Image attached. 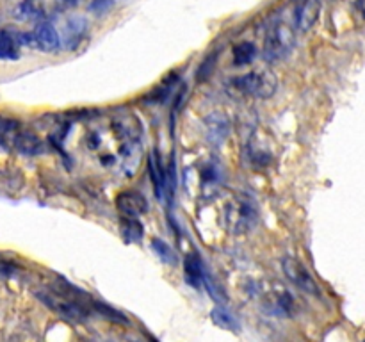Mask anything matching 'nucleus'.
<instances>
[{
  "mask_svg": "<svg viewBox=\"0 0 365 342\" xmlns=\"http://www.w3.org/2000/svg\"><path fill=\"white\" fill-rule=\"evenodd\" d=\"M296 45V28L285 18H274L264 36V57L267 61L285 59Z\"/></svg>",
  "mask_w": 365,
  "mask_h": 342,
  "instance_id": "nucleus-1",
  "label": "nucleus"
},
{
  "mask_svg": "<svg viewBox=\"0 0 365 342\" xmlns=\"http://www.w3.org/2000/svg\"><path fill=\"white\" fill-rule=\"evenodd\" d=\"M232 84L242 95L253 96V98H269L278 88L277 77L267 70L250 71V73L234 78Z\"/></svg>",
  "mask_w": 365,
  "mask_h": 342,
  "instance_id": "nucleus-2",
  "label": "nucleus"
},
{
  "mask_svg": "<svg viewBox=\"0 0 365 342\" xmlns=\"http://www.w3.org/2000/svg\"><path fill=\"white\" fill-rule=\"evenodd\" d=\"M39 299L45 305H48L53 312L63 316L64 319L70 321H86L89 317V309L82 301L75 299L71 294H64V291L59 292H39Z\"/></svg>",
  "mask_w": 365,
  "mask_h": 342,
  "instance_id": "nucleus-3",
  "label": "nucleus"
},
{
  "mask_svg": "<svg viewBox=\"0 0 365 342\" xmlns=\"http://www.w3.org/2000/svg\"><path fill=\"white\" fill-rule=\"evenodd\" d=\"M20 43L21 45H29L34 46V48L43 50V52H53V50L59 48V34H57L56 27L48 21H41L38 24V27L34 28L29 34H21L20 36Z\"/></svg>",
  "mask_w": 365,
  "mask_h": 342,
  "instance_id": "nucleus-4",
  "label": "nucleus"
},
{
  "mask_svg": "<svg viewBox=\"0 0 365 342\" xmlns=\"http://www.w3.org/2000/svg\"><path fill=\"white\" fill-rule=\"evenodd\" d=\"M282 267H284L285 276H287L296 287L309 292V294H314V296L319 294V285H317V281L314 280L310 271L307 269L298 259H294V256H285V259L282 260Z\"/></svg>",
  "mask_w": 365,
  "mask_h": 342,
  "instance_id": "nucleus-5",
  "label": "nucleus"
},
{
  "mask_svg": "<svg viewBox=\"0 0 365 342\" xmlns=\"http://www.w3.org/2000/svg\"><path fill=\"white\" fill-rule=\"evenodd\" d=\"M321 0H296L292 11V25L296 32H309L319 20Z\"/></svg>",
  "mask_w": 365,
  "mask_h": 342,
  "instance_id": "nucleus-6",
  "label": "nucleus"
},
{
  "mask_svg": "<svg viewBox=\"0 0 365 342\" xmlns=\"http://www.w3.org/2000/svg\"><path fill=\"white\" fill-rule=\"evenodd\" d=\"M116 207L125 217H139L148 210V202L138 191H123L116 196Z\"/></svg>",
  "mask_w": 365,
  "mask_h": 342,
  "instance_id": "nucleus-7",
  "label": "nucleus"
},
{
  "mask_svg": "<svg viewBox=\"0 0 365 342\" xmlns=\"http://www.w3.org/2000/svg\"><path fill=\"white\" fill-rule=\"evenodd\" d=\"M184 274L187 284L195 289H200L203 285V281H205V266H203V262L200 260V256L196 253H191V255H187L184 259Z\"/></svg>",
  "mask_w": 365,
  "mask_h": 342,
  "instance_id": "nucleus-8",
  "label": "nucleus"
},
{
  "mask_svg": "<svg viewBox=\"0 0 365 342\" xmlns=\"http://www.w3.org/2000/svg\"><path fill=\"white\" fill-rule=\"evenodd\" d=\"M20 36L0 31V61H16L20 57Z\"/></svg>",
  "mask_w": 365,
  "mask_h": 342,
  "instance_id": "nucleus-9",
  "label": "nucleus"
},
{
  "mask_svg": "<svg viewBox=\"0 0 365 342\" xmlns=\"http://www.w3.org/2000/svg\"><path fill=\"white\" fill-rule=\"evenodd\" d=\"M148 170H150V177H152L153 185H155V192L159 198H163V192L166 189V180H168V170L163 166L159 159V153L152 152L148 160Z\"/></svg>",
  "mask_w": 365,
  "mask_h": 342,
  "instance_id": "nucleus-10",
  "label": "nucleus"
},
{
  "mask_svg": "<svg viewBox=\"0 0 365 342\" xmlns=\"http://www.w3.org/2000/svg\"><path fill=\"white\" fill-rule=\"evenodd\" d=\"M207 132H209L210 141H214L216 145H220V142L223 141V139L227 138V134H228L227 118L220 116L217 113L210 114V116L207 118Z\"/></svg>",
  "mask_w": 365,
  "mask_h": 342,
  "instance_id": "nucleus-11",
  "label": "nucleus"
},
{
  "mask_svg": "<svg viewBox=\"0 0 365 342\" xmlns=\"http://www.w3.org/2000/svg\"><path fill=\"white\" fill-rule=\"evenodd\" d=\"M20 132H21V127L16 120L0 116V142H2V145L13 146Z\"/></svg>",
  "mask_w": 365,
  "mask_h": 342,
  "instance_id": "nucleus-12",
  "label": "nucleus"
},
{
  "mask_svg": "<svg viewBox=\"0 0 365 342\" xmlns=\"http://www.w3.org/2000/svg\"><path fill=\"white\" fill-rule=\"evenodd\" d=\"M257 56V48L252 41H242L234 46V63L237 66H246L252 63Z\"/></svg>",
  "mask_w": 365,
  "mask_h": 342,
  "instance_id": "nucleus-13",
  "label": "nucleus"
},
{
  "mask_svg": "<svg viewBox=\"0 0 365 342\" xmlns=\"http://www.w3.org/2000/svg\"><path fill=\"white\" fill-rule=\"evenodd\" d=\"M210 317H212V321L217 324V326L225 328V330H232V331L239 330L237 319H235L234 314L228 312L225 306H216V309L210 312Z\"/></svg>",
  "mask_w": 365,
  "mask_h": 342,
  "instance_id": "nucleus-14",
  "label": "nucleus"
},
{
  "mask_svg": "<svg viewBox=\"0 0 365 342\" xmlns=\"http://www.w3.org/2000/svg\"><path fill=\"white\" fill-rule=\"evenodd\" d=\"M121 234L127 242H138L143 239V224L139 223L138 217H125L121 223Z\"/></svg>",
  "mask_w": 365,
  "mask_h": 342,
  "instance_id": "nucleus-15",
  "label": "nucleus"
},
{
  "mask_svg": "<svg viewBox=\"0 0 365 342\" xmlns=\"http://www.w3.org/2000/svg\"><path fill=\"white\" fill-rule=\"evenodd\" d=\"M152 249L160 256V260H164V262H170V264L175 262V255L173 252H171V248L166 244V242L160 241V239H153Z\"/></svg>",
  "mask_w": 365,
  "mask_h": 342,
  "instance_id": "nucleus-16",
  "label": "nucleus"
},
{
  "mask_svg": "<svg viewBox=\"0 0 365 342\" xmlns=\"http://www.w3.org/2000/svg\"><path fill=\"white\" fill-rule=\"evenodd\" d=\"M356 9L365 18V0H356Z\"/></svg>",
  "mask_w": 365,
  "mask_h": 342,
  "instance_id": "nucleus-17",
  "label": "nucleus"
},
{
  "mask_svg": "<svg viewBox=\"0 0 365 342\" xmlns=\"http://www.w3.org/2000/svg\"><path fill=\"white\" fill-rule=\"evenodd\" d=\"M63 2H66V4H77L78 0H63Z\"/></svg>",
  "mask_w": 365,
  "mask_h": 342,
  "instance_id": "nucleus-18",
  "label": "nucleus"
},
{
  "mask_svg": "<svg viewBox=\"0 0 365 342\" xmlns=\"http://www.w3.org/2000/svg\"><path fill=\"white\" fill-rule=\"evenodd\" d=\"M113 342H134V341H127V338H120V341H113Z\"/></svg>",
  "mask_w": 365,
  "mask_h": 342,
  "instance_id": "nucleus-19",
  "label": "nucleus"
},
{
  "mask_svg": "<svg viewBox=\"0 0 365 342\" xmlns=\"http://www.w3.org/2000/svg\"><path fill=\"white\" fill-rule=\"evenodd\" d=\"M364 342H365V341H364Z\"/></svg>",
  "mask_w": 365,
  "mask_h": 342,
  "instance_id": "nucleus-20",
  "label": "nucleus"
}]
</instances>
